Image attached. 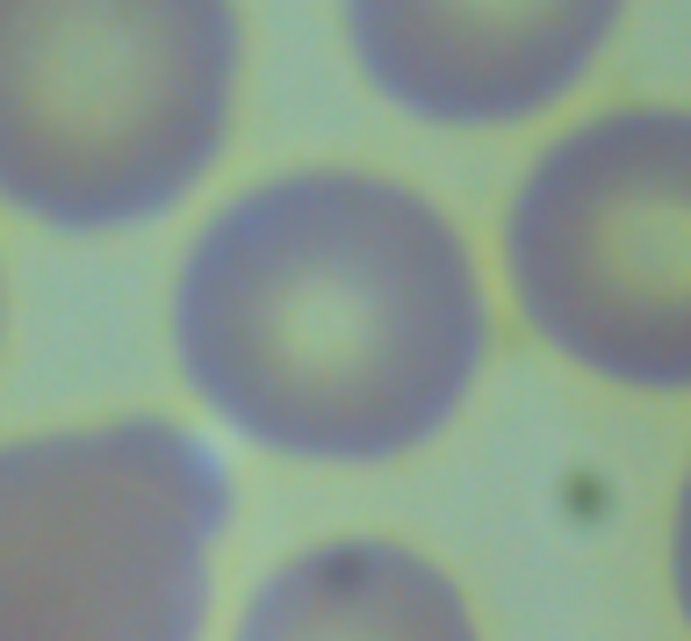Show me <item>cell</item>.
<instances>
[{"label":"cell","mask_w":691,"mask_h":641,"mask_svg":"<svg viewBox=\"0 0 691 641\" xmlns=\"http://www.w3.org/2000/svg\"><path fill=\"white\" fill-rule=\"evenodd\" d=\"M174 361L253 447L375 469L468 404L490 288L461 224L411 180L296 166L195 231L174 274Z\"/></svg>","instance_id":"obj_1"},{"label":"cell","mask_w":691,"mask_h":641,"mask_svg":"<svg viewBox=\"0 0 691 641\" xmlns=\"http://www.w3.org/2000/svg\"><path fill=\"white\" fill-rule=\"evenodd\" d=\"M245 72L238 0H0V203L130 231L217 166Z\"/></svg>","instance_id":"obj_2"},{"label":"cell","mask_w":691,"mask_h":641,"mask_svg":"<svg viewBox=\"0 0 691 641\" xmlns=\"http://www.w3.org/2000/svg\"><path fill=\"white\" fill-rule=\"evenodd\" d=\"M230 469L151 411L0 440V641H203Z\"/></svg>","instance_id":"obj_3"},{"label":"cell","mask_w":691,"mask_h":641,"mask_svg":"<svg viewBox=\"0 0 691 641\" xmlns=\"http://www.w3.org/2000/svg\"><path fill=\"white\" fill-rule=\"evenodd\" d=\"M504 282L533 339L620 389H691V109L583 116L504 209Z\"/></svg>","instance_id":"obj_4"},{"label":"cell","mask_w":691,"mask_h":641,"mask_svg":"<svg viewBox=\"0 0 691 641\" xmlns=\"http://www.w3.org/2000/svg\"><path fill=\"white\" fill-rule=\"evenodd\" d=\"M361 80L433 130H512L576 95L626 0H339Z\"/></svg>","instance_id":"obj_5"},{"label":"cell","mask_w":691,"mask_h":641,"mask_svg":"<svg viewBox=\"0 0 691 641\" xmlns=\"http://www.w3.org/2000/svg\"><path fill=\"white\" fill-rule=\"evenodd\" d=\"M230 641H483L433 555L389 533H339L288 555L245 599Z\"/></svg>","instance_id":"obj_6"},{"label":"cell","mask_w":691,"mask_h":641,"mask_svg":"<svg viewBox=\"0 0 691 641\" xmlns=\"http://www.w3.org/2000/svg\"><path fill=\"white\" fill-rule=\"evenodd\" d=\"M670 599H678V613L691 628V469L678 483V505H670Z\"/></svg>","instance_id":"obj_7"}]
</instances>
